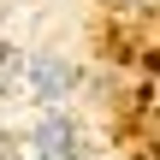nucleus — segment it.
Here are the masks:
<instances>
[{"mask_svg": "<svg viewBox=\"0 0 160 160\" xmlns=\"http://www.w3.org/2000/svg\"><path fill=\"white\" fill-rule=\"evenodd\" d=\"M36 148H42L48 160H77L83 154V137H77V125H71L59 107H48L42 125H36Z\"/></svg>", "mask_w": 160, "mask_h": 160, "instance_id": "1", "label": "nucleus"}, {"mask_svg": "<svg viewBox=\"0 0 160 160\" xmlns=\"http://www.w3.org/2000/svg\"><path fill=\"white\" fill-rule=\"evenodd\" d=\"M30 83H36V101L59 107V95L71 89V65H65L59 53H36V59H30Z\"/></svg>", "mask_w": 160, "mask_h": 160, "instance_id": "2", "label": "nucleus"}, {"mask_svg": "<svg viewBox=\"0 0 160 160\" xmlns=\"http://www.w3.org/2000/svg\"><path fill=\"white\" fill-rule=\"evenodd\" d=\"M0 71H18V59H12V53H6V48H0Z\"/></svg>", "mask_w": 160, "mask_h": 160, "instance_id": "3", "label": "nucleus"}]
</instances>
